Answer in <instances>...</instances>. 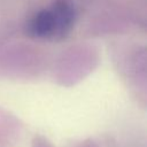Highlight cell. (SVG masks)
Listing matches in <instances>:
<instances>
[{
    "mask_svg": "<svg viewBox=\"0 0 147 147\" xmlns=\"http://www.w3.org/2000/svg\"><path fill=\"white\" fill-rule=\"evenodd\" d=\"M76 21V9L68 0H56L36 11L26 22L25 31L31 38L55 41L65 38Z\"/></svg>",
    "mask_w": 147,
    "mask_h": 147,
    "instance_id": "1",
    "label": "cell"
}]
</instances>
